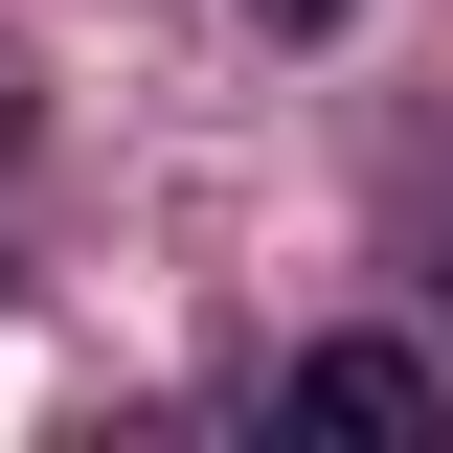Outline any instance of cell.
<instances>
[{"label": "cell", "instance_id": "6da1fadb", "mask_svg": "<svg viewBox=\"0 0 453 453\" xmlns=\"http://www.w3.org/2000/svg\"><path fill=\"white\" fill-rule=\"evenodd\" d=\"M295 431H318V453H431L453 386L408 363V340H318V363H295Z\"/></svg>", "mask_w": 453, "mask_h": 453}, {"label": "cell", "instance_id": "7a4b0ae2", "mask_svg": "<svg viewBox=\"0 0 453 453\" xmlns=\"http://www.w3.org/2000/svg\"><path fill=\"white\" fill-rule=\"evenodd\" d=\"M250 23H340V0H250Z\"/></svg>", "mask_w": 453, "mask_h": 453}]
</instances>
